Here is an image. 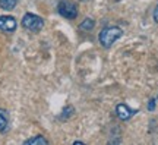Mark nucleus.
I'll use <instances>...</instances> for the list:
<instances>
[{
	"label": "nucleus",
	"mask_w": 158,
	"mask_h": 145,
	"mask_svg": "<svg viewBox=\"0 0 158 145\" xmlns=\"http://www.w3.org/2000/svg\"><path fill=\"white\" fill-rule=\"evenodd\" d=\"M123 35V31L118 27H106L101 29V32L98 34V41L104 49H110L111 45Z\"/></svg>",
	"instance_id": "nucleus-1"
},
{
	"label": "nucleus",
	"mask_w": 158,
	"mask_h": 145,
	"mask_svg": "<svg viewBox=\"0 0 158 145\" xmlns=\"http://www.w3.org/2000/svg\"><path fill=\"white\" fill-rule=\"evenodd\" d=\"M21 23L27 31H31V32H38L44 27L43 18H40L38 15H34V13H25Z\"/></svg>",
	"instance_id": "nucleus-2"
},
{
	"label": "nucleus",
	"mask_w": 158,
	"mask_h": 145,
	"mask_svg": "<svg viewBox=\"0 0 158 145\" xmlns=\"http://www.w3.org/2000/svg\"><path fill=\"white\" fill-rule=\"evenodd\" d=\"M57 11L59 13L62 15L63 18H66V19H76L78 16V7L75 5L73 2H70V0H62V2H59V5H57Z\"/></svg>",
	"instance_id": "nucleus-3"
},
{
	"label": "nucleus",
	"mask_w": 158,
	"mask_h": 145,
	"mask_svg": "<svg viewBox=\"0 0 158 145\" xmlns=\"http://www.w3.org/2000/svg\"><path fill=\"white\" fill-rule=\"evenodd\" d=\"M136 113H138V110L130 109L127 104H117V107H116V116H117L120 120H123V122L132 119Z\"/></svg>",
	"instance_id": "nucleus-4"
},
{
	"label": "nucleus",
	"mask_w": 158,
	"mask_h": 145,
	"mask_svg": "<svg viewBox=\"0 0 158 145\" xmlns=\"http://www.w3.org/2000/svg\"><path fill=\"white\" fill-rule=\"evenodd\" d=\"M16 19L13 16H0V31L13 32L16 29Z\"/></svg>",
	"instance_id": "nucleus-5"
},
{
	"label": "nucleus",
	"mask_w": 158,
	"mask_h": 145,
	"mask_svg": "<svg viewBox=\"0 0 158 145\" xmlns=\"http://www.w3.org/2000/svg\"><path fill=\"white\" fill-rule=\"evenodd\" d=\"M7 129H9V114L6 110L0 109V132L5 134L7 132Z\"/></svg>",
	"instance_id": "nucleus-6"
},
{
	"label": "nucleus",
	"mask_w": 158,
	"mask_h": 145,
	"mask_svg": "<svg viewBox=\"0 0 158 145\" xmlns=\"http://www.w3.org/2000/svg\"><path fill=\"white\" fill-rule=\"evenodd\" d=\"M23 144H25V145H47V144H48V141L45 139L43 135H37V136H34V138H29V139H27Z\"/></svg>",
	"instance_id": "nucleus-7"
},
{
	"label": "nucleus",
	"mask_w": 158,
	"mask_h": 145,
	"mask_svg": "<svg viewBox=\"0 0 158 145\" xmlns=\"http://www.w3.org/2000/svg\"><path fill=\"white\" fill-rule=\"evenodd\" d=\"M18 0H0V9L3 11H12L15 9Z\"/></svg>",
	"instance_id": "nucleus-8"
},
{
	"label": "nucleus",
	"mask_w": 158,
	"mask_h": 145,
	"mask_svg": "<svg viewBox=\"0 0 158 145\" xmlns=\"http://www.w3.org/2000/svg\"><path fill=\"white\" fill-rule=\"evenodd\" d=\"M94 27H95V21L91 19V18H86L84 22H81V25H79V28L82 31H91Z\"/></svg>",
	"instance_id": "nucleus-9"
},
{
	"label": "nucleus",
	"mask_w": 158,
	"mask_h": 145,
	"mask_svg": "<svg viewBox=\"0 0 158 145\" xmlns=\"http://www.w3.org/2000/svg\"><path fill=\"white\" fill-rule=\"evenodd\" d=\"M73 113H75V109H73V107H72V106H68L66 109H64V110H63L60 119H62V120H64V119H69V117L72 116Z\"/></svg>",
	"instance_id": "nucleus-10"
},
{
	"label": "nucleus",
	"mask_w": 158,
	"mask_h": 145,
	"mask_svg": "<svg viewBox=\"0 0 158 145\" xmlns=\"http://www.w3.org/2000/svg\"><path fill=\"white\" fill-rule=\"evenodd\" d=\"M148 110H149V112H154V110H155V100H154V98H151L149 103H148Z\"/></svg>",
	"instance_id": "nucleus-11"
},
{
	"label": "nucleus",
	"mask_w": 158,
	"mask_h": 145,
	"mask_svg": "<svg viewBox=\"0 0 158 145\" xmlns=\"http://www.w3.org/2000/svg\"><path fill=\"white\" fill-rule=\"evenodd\" d=\"M152 16H154V21L158 23V5L155 6V9H154V13H152Z\"/></svg>",
	"instance_id": "nucleus-12"
},
{
	"label": "nucleus",
	"mask_w": 158,
	"mask_h": 145,
	"mask_svg": "<svg viewBox=\"0 0 158 145\" xmlns=\"http://www.w3.org/2000/svg\"><path fill=\"white\" fill-rule=\"evenodd\" d=\"M82 144H84L82 141H75V142H73V145H82Z\"/></svg>",
	"instance_id": "nucleus-13"
},
{
	"label": "nucleus",
	"mask_w": 158,
	"mask_h": 145,
	"mask_svg": "<svg viewBox=\"0 0 158 145\" xmlns=\"http://www.w3.org/2000/svg\"><path fill=\"white\" fill-rule=\"evenodd\" d=\"M82 2H88V0H82Z\"/></svg>",
	"instance_id": "nucleus-14"
}]
</instances>
